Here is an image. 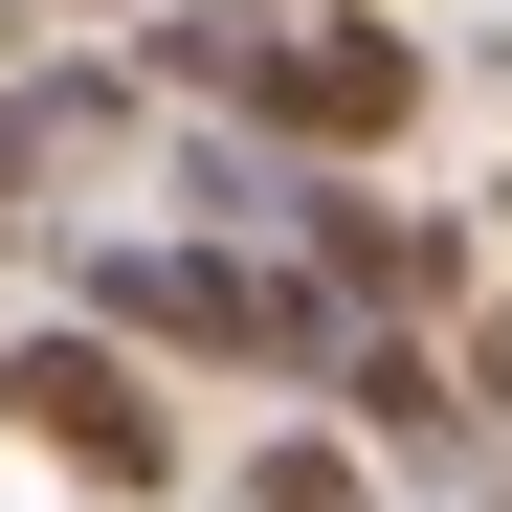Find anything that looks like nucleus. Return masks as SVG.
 <instances>
[{"instance_id":"f257e3e1","label":"nucleus","mask_w":512,"mask_h":512,"mask_svg":"<svg viewBox=\"0 0 512 512\" xmlns=\"http://www.w3.org/2000/svg\"><path fill=\"white\" fill-rule=\"evenodd\" d=\"M0 423L67 468V490H112V512H156L201 446H179V401H156V357L134 334H90V312H45V334H0Z\"/></svg>"},{"instance_id":"f03ea898","label":"nucleus","mask_w":512,"mask_h":512,"mask_svg":"<svg viewBox=\"0 0 512 512\" xmlns=\"http://www.w3.org/2000/svg\"><path fill=\"white\" fill-rule=\"evenodd\" d=\"M423 90H446V67H423L401 0H312V23H268V90L245 112H268L290 156H334V179H379V156L423 134Z\"/></svg>"},{"instance_id":"7ed1b4c3","label":"nucleus","mask_w":512,"mask_h":512,"mask_svg":"<svg viewBox=\"0 0 512 512\" xmlns=\"http://www.w3.org/2000/svg\"><path fill=\"white\" fill-rule=\"evenodd\" d=\"M134 156H156L134 45H23V67H0V223H67V201H112Z\"/></svg>"},{"instance_id":"20e7f679","label":"nucleus","mask_w":512,"mask_h":512,"mask_svg":"<svg viewBox=\"0 0 512 512\" xmlns=\"http://www.w3.org/2000/svg\"><path fill=\"white\" fill-rule=\"evenodd\" d=\"M290 268L334 312H423V334H446L468 312V223H423L401 179H334V156H312V179H290Z\"/></svg>"},{"instance_id":"39448f33","label":"nucleus","mask_w":512,"mask_h":512,"mask_svg":"<svg viewBox=\"0 0 512 512\" xmlns=\"http://www.w3.org/2000/svg\"><path fill=\"white\" fill-rule=\"evenodd\" d=\"M357 446H468V401H446V334L423 312H334V379H312Z\"/></svg>"},{"instance_id":"423d86ee","label":"nucleus","mask_w":512,"mask_h":512,"mask_svg":"<svg viewBox=\"0 0 512 512\" xmlns=\"http://www.w3.org/2000/svg\"><path fill=\"white\" fill-rule=\"evenodd\" d=\"M245 512H379L357 423H268V446H245Z\"/></svg>"},{"instance_id":"0eeeda50","label":"nucleus","mask_w":512,"mask_h":512,"mask_svg":"<svg viewBox=\"0 0 512 512\" xmlns=\"http://www.w3.org/2000/svg\"><path fill=\"white\" fill-rule=\"evenodd\" d=\"M446 401H468V446H512V290L446 312Z\"/></svg>"},{"instance_id":"6e6552de","label":"nucleus","mask_w":512,"mask_h":512,"mask_svg":"<svg viewBox=\"0 0 512 512\" xmlns=\"http://www.w3.org/2000/svg\"><path fill=\"white\" fill-rule=\"evenodd\" d=\"M23 45H45V0H0V67H23Z\"/></svg>"},{"instance_id":"1a4fd4ad","label":"nucleus","mask_w":512,"mask_h":512,"mask_svg":"<svg viewBox=\"0 0 512 512\" xmlns=\"http://www.w3.org/2000/svg\"><path fill=\"white\" fill-rule=\"evenodd\" d=\"M67 23H134V0H67Z\"/></svg>"}]
</instances>
